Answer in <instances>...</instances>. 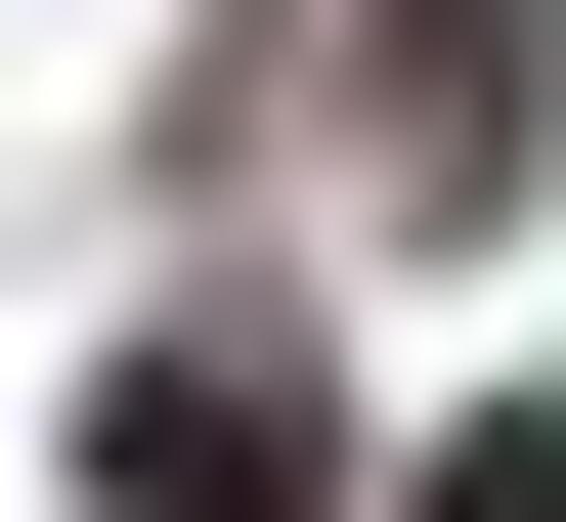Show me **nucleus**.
I'll list each match as a JSON object with an SVG mask.
<instances>
[{"label":"nucleus","instance_id":"obj_1","mask_svg":"<svg viewBox=\"0 0 566 522\" xmlns=\"http://www.w3.org/2000/svg\"><path fill=\"white\" fill-rule=\"evenodd\" d=\"M87 479H132V522H305V349H132Z\"/></svg>","mask_w":566,"mask_h":522},{"label":"nucleus","instance_id":"obj_2","mask_svg":"<svg viewBox=\"0 0 566 522\" xmlns=\"http://www.w3.org/2000/svg\"><path fill=\"white\" fill-rule=\"evenodd\" d=\"M392 522H566V436H436V479H392Z\"/></svg>","mask_w":566,"mask_h":522}]
</instances>
